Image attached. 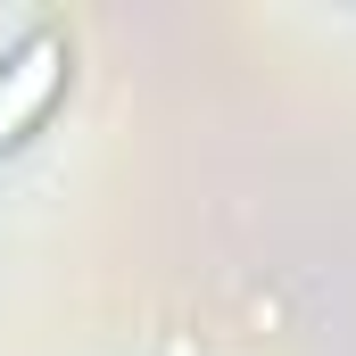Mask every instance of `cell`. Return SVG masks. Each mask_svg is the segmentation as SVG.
<instances>
[{
    "label": "cell",
    "instance_id": "6da1fadb",
    "mask_svg": "<svg viewBox=\"0 0 356 356\" xmlns=\"http://www.w3.org/2000/svg\"><path fill=\"white\" fill-rule=\"evenodd\" d=\"M58 91H67V33L42 25V33H25V42L0 58V149H17V141L58 108Z\"/></svg>",
    "mask_w": 356,
    "mask_h": 356
}]
</instances>
